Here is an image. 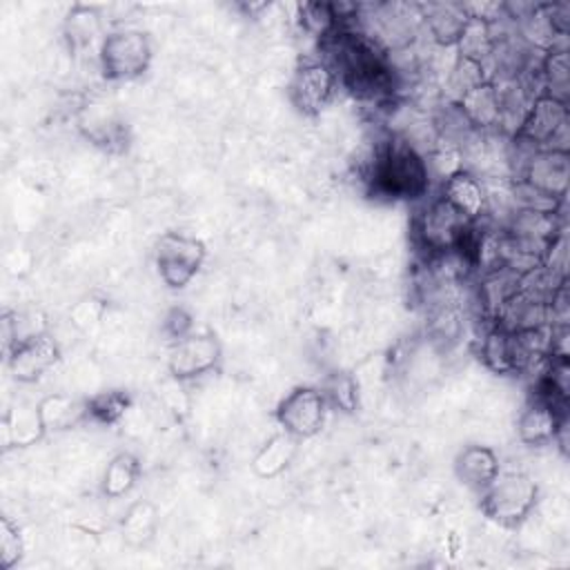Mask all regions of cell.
<instances>
[{
  "instance_id": "1",
  "label": "cell",
  "mask_w": 570,
  "mask_h": 570,
  "mask_svg": "<svg viewBox=\"0 0 570 570\" xmlns=\"http://www.w3.org/2000/svg\"><path fill=\"white\" fill-rule=\"evenodd\" d=\"M365 180L370 187L390 198H421L430 189V174L421 151L405 138L387 131L365 163Z\"/></svg>"
},
{
  "instance_id": "2",
  "label": "cell",
  "mask_w": 570,
  "mask_h": 570,
  "mask_svg": "<svg viewBox=\"0 0 570 570\" xmlns=\"http://www.w3.org/2000/svg\"><path fill=\"white\" fill-rule=\"evenodd\" d=\"M474 223L456 212L441 194L423 200L412 218V236L425 256L459 252Z\"/></svg>"
},
{
  "instance_id": "3",
  "label": "cell",
  "mask_w": 570,
  "mask_h": 570,
  "mask_svg": "<svg viewBox=\"0 0 570 570\" xmlns=\"http://www.w3.org/2000/svg\"><path fill=\"white\" fill-rule=\"evenodd\" d=\"M539 501V485L523 470H499L492 483L481 492V510L501 525H519Z\"/></svg>"
},
{
  "instance_id": "4",
  "label": "cell",
  "mask_w": 570,
  "mask_h": 570,
  "mask_svg": "<svg viewBox=\"0 0 570 570\" xmlns=\"http://www.w3.org/2000/svg\"><path fill=\"white\" fill-rule=\"evenodd\" d=\"M96 58L107 80L127 82L140 78L149 69L154 49L149 36L142 29L120 27L102 36Z\"/></svg>"
},
{
  "instance_id": "5",
  "label": "cell",
  "mask_w": 570,
  "mask_h": 570,
  "mask_svg": "<svg viewBox=\"0 0 570 570\" xmlns=\"http://www.w3.org/2000/svg\"><path fill=\"white\" fill-rule=\"evenodd\" d=\"M207 258L205 243L183 232H165L154 245V263L160 281L171 289H183L191 283Z\"/></svg>"
},
{
  "instance_id": "6",
  "label": "cell",
  "mask_w": 570,
  "mask_h": 570,
  "mask_svg": "<svg viewBox=\"0 0 570 570\" xmlns=\"http://www.w3.org/2000/svg\"><path fill=\"white\" fill-rule=\"evenodd\" d=\"M327 414H330V405L321 387L316 385L294 387L278 401L274 410V419L278 428L298 441L316 436L325 428Z\"/></svg>"
},
{
  "instance_id": "7",
  "label": "cell",
  "mask_w": 570,
  "mask_h": 570,
  "mask_svg": "<svg viewBox=\"0 0 570 570\" xmlns=\"http://www.w3.org/2000/svg\"><path fill=\"white\" fill-rule=\"evenodd\" d=\"M223 347L212 332H189L171 341L167 352V372L174 381H194L220 365Z\"/></svg>"
},
{
  "instance_id": "8",
  "label": "cell",
  "mask_w": 570,
  "mask_h": 570,
  "mask_svg": "<svg viewBox=\"0 0 570 570\" xmlns=\"http://www.w3.org/2000/svg\"><path fill=\"white\" fill-rule=\"evenodd\" d=\"M338 78L334 69L318 60H303L287 82V96L292 107L303 116H318L334 98Z\"/></svg>"
},
{
  "instance_id": "9",
  "label": "cell",
  "mask_w": 570,
  "mask_h": 570,
  "mask_svg": "<svg viewBox=\"0 0 570 570\" xmlns=\"http://www.w3.org/2000/svg\"><path fill=\"white\" fill-rule=\"evenodd\" d=\"M514 136L528 140L537 149L568 151V142H570L568 105L552 100L548 96H539L532 102L521 129Z\"/></svg>"
},
{
  "instance_id": "10",
  "label": "cell",
  "mask_w": 570,
  "mask_h": 570,
  "mask_svg": "<svg viewBox=\"0 0 570 570\" xmlns=\"http://www.w3.org/2000/svg\"><path fill=\"white\" fill-rule=\"evenodd\" d=\"M517 180L550 198L566 200L570 185V154L559 149H537Z\"/></svg>"
},
{
  "instance_id": "11",
  "label": "cell",
  "mask_w": 570,
  "mask_h": 570,
  "mask_svg": "<svg viewBox=\"0 0 570 570\" xmlns=\"http://www.w3.org/2000/svg\"><path fill=\"white\" fill-rule=\"evenodd\" d=\"M563 403L550 401L541 394H532L517 416V436L521 443L539 448L550 445L561 421L568 416Z\"/></svg>"
},
{
  "instance_id": "12",
  "label": "cell",
  "mask_w": 570,
  "mask_h": 570,
  "mask_svg": "<svg viewBox=\"0 0 570 570\" xmlns=\"http://www.w3.org/2000/svg\"><path fill=\"white\" fill-rule=\"evenodd\" d=\"M60 358V343L47 332L31 341H24L13 347V352L4 358L11 376L18 383H36L40 381Z\"/></svg>"
},
{
  "instance_id": "13",
  "label": "cell",
  "mask_w": 570,
  "mask_h": 570,
  "mask_svg": "<svg viewBox=\"0 0 570 570\" xmlns=\"http://www.w3.org/2000/svg\"><path fill=\"white\" fill-rule=\"evenodd\" d=\"M439 194L468 220H483L488 214V185L481 176L461 169L441 183Z\"/></svg>"
},
{
  "instance_id": "14",
  "label": "cell",
  "mask_w": 570,
  "mask_h": 570,
  "mask_svg": "<svg viewBox=\"0 0 570 570\" xmlns=\"http://www.w3.org/2000/svg\"><path fill=\"white\" fill-rule=\"evenodd\" d=\"M421 29L428 33L434 47L454 49L465 22L470 16L463 9V2H428L419 4Z\"/></svg>"
},
{
  "instance_id": "15",
  "label": "cell",
  "mask_w": 570,
  "mask_h": 570,
  "mask_svg": "<svg viewBox=\"0 0 570 570\" xmlns=\"http://www.w3.org/2000/svg\"><path fill=\"white\" fill-rule=\"evenodd\" d=\"M454 476L472 492H483L492 479L499 474L501 463L492 448L481 443H470L461 448L454 456Z\"/></svg>"
},
{
  "instance_id": "16",
  "label": "cell",
  "mask_w": 570,
  "mask_h": 570,
  "mask_svg": "<svg viewBox=\"0 0 570 570\" xmlns=\"http://www.w3.org/2000/svg\"><path fill=\"white\" fill-rule=\"evenodd\" d=\"M454 105L461 109L465 120L476 131H499L501 105H499V94H497V87L492 80L476 85Z\"/></svg>"
},
{
  "instance_id": "17",
  "label": "cell",
  "mask_w": 570,
  "mask_h": 570,
  "mask_svg": "<svg viewBox=\"0 0 570 570\" xmlns=\"http://www.w3.org/2000/svg\"><path fill=\"white\" fill-rule=\"evenodd\" d=\"M0 432L2 450L33 445L47 434L38 414V405H16L7 410L0 421Z\"/></svg>"
},
{
  "instance_id": "18",
  "label": "cell",
  "mask_w": 570,
  "mask_h": 570,
  "mask_svg": "<svg viewBox=\"0 0 570 570\" xmlns=\"http://www.w3.org/2000/svg\"><path fill=\"white\" fill-rule=\"evenodd\" d=\"M298 452V439L285 430L272 434L252 456V470L261 479H274L283 474Z\"/></svg>"
},
{
  "instance_id": "19",
  "label": "cell",
  "mask_w": 570,
  "mask_h": 570,
  "mask_svg": "<svg viewBox=\"0 0 570 570\" xmlns=\"http://www.w3.org/2000/svg\"><path fill=\"white\" fill-rule=\"evenodd\" d=\"M38 414L42 421L45 432H65L76 428L87 414V401H78L69 394L51 392L42 396L38 403Z\"/></svg>"
},
{
  "instance_id": "20",
  "label": "cell",
  "mask_w": 570,
  "mask_h": 570,
  "mask_svg": "<svg viewBox=\"0 0 570 570\" xmlns=\"http://www.w3.org/2000/svg\"><path fill=\"white\" fill-rule=\"evenodd\" d=\"M539 85L541 96L559 100L568 105L570 98V62H568V47L550 49L539 60Z\"/></svg>"
},
{
  "instance_id": "21",
  "label": "cell",
  "mask_w": 570,
  "mask_h": 570,
  "mask_svg": "<svg viewBox=\"0 0 570 570\" xmlns=\"http://www.w3.org/2000/svg\"><path fill=\"white\" fill-rule=\"evenodd\" d=\"M479 356L483 365L494 374H517L512 332L499 325H488L483 330L479 338Z\"/></svg>"
},
{
  "instance_id": "22",
  "label": "cell",
  "mask_w": 570,
  "mask_h": 570,
  "mask_svg": "<svg viewBox=\"0 0 570 570\" xmlns=\"http://www.w3.org/2000/svg\"><path fill=\"white\" fill-rule=\"evenodd\" d=\"M140 476V463L131 452H118L109 459L102 472L100 492L107 499H120L134 490Z\"/></svg>"
},
{
  "instance_id": "23",
  "label": "cell",
  "mask_w": 570,
  "mask_h": 570,
  "mask_svg": "<svg viewBox=\"0 0 570 570\" xmlns=\"http://www.w3.org/2000/svg\"><path fill=\"white\" fill-rule=\"evenodd\" d=\"M485 80H490V76H488L483 62L456 56L443 78L445 102H459L470 89H474L476 85H481Z\"/></svg>"
},
{
  "instance_id": "24",
  "label": "cell",
  "mask_w": 570,
  "mask_h": 570,
  "mask_svg": "<svg viewBox=\"0 0 570 570\" xmlns=\"http://www.w3.org/2000/svg\"><path fill=\"white\" fill-rule=\"evenodd\" d=\"M156 528H158V510L151 501L131 503L120 521L122 539L136 548L149 543L156 534Z\"/></svg>"
},
{
  "instance_id": "25",
  "label": "cell",
  "mask_w": 570,
  "mask_h": 570,
  "mask_svg": "<svg viewBox=\"0 0 570 570\" xmlns=\"http://www.w3.org/2000/svg\"><path fill=\"white\" fill-rule=\"evenodd\" d=\"M494 45L497 40L492 33V24L479 18H470L454 45V53L485 65L494 51Z\"/></svg>"
},
{
  "instance_id": "26",
  "label": "cell",
  "mask_w": 570,
  "mask_h": 570,
  "mask_svg": "<svg viewBox=\"0 0 570 570\" xmlns=\"http://www.w3.org/2000/svg\"><path fill=\"white\" fill-rule=\"evenodd\" d=\"M318 387L330 407H334L343 414L356 412L361 394H358V383H356L354 374H350L345 370H334V372L325 374V379L321 381Z\"/></svg>"
},
{
  "instance_id": "27",
  "label": "cell",
  "mask_w": 570,
  "mask_h": 570,
  "mask_svg": "<svg viewBox=\"0 0 570 570\" xmlns=\"http://www.w3.org/2000/svg\"><path fill=\"white\" fill-rule=\"evenodd\" d=\"M102 18L94 7L73 4L65 16V38L73 49H82L100 38ZM102 40V38H100Z\"/></svg>"
},
{
  "instance_id": "28",
  "label": "cell",
  "mask_w": 570,
  "mask_h": 570,
  "mask_svg": "<svg viewBox=\"0 0 570 570\" xmlns=\"http://www.w3.org/2000/svg\"><path fill=\"white\" fill-rule=\"evenodd\" d=\"M129 394L122 390H107V392H98L87 401V414L91 419H96L98 423H116L118 419L125 416V412L129 410Z\"/></svg>"
},
{
  "instance_id": "29",
  "label": "cell",
  "mask_w": 570,
  "mask_h": 570,
  "mask_svg": "<svg viewBox=\"0 0 570 570\" xmlns=\"http://www.w3.org/2000/svg\"><path fill=\"white\" fill-rule=\"evenodd\" d=\"M298 18H301L303 29L309 36H316L318 40H323L338 27L332 2H303L298 7Z\"/></svg>"
},
{
  "instance_id": "30",
  "label": "cell",
  "mask_w": 570,
  "mask_h": 570,
  "mask_svg": "<svg viewBox=\"0 0 570 570\" xmlns=\"http://www.w3.org/2000/svg\"><path fill=\"white\" fill-rule=\"evenodd\" d=\"M24 552V541L18 525L9 519H0V570H11Z\"/></svg>"
},
{
  "instance_id": "31",
  "label": "cell",
  "mask_w": 570,
  "mask_h": 570,
  "mask_svg": "<svg viewBox=\"0 0 570 570\" xmlns=\"http://www.w3.org/2000/svg\"><path fill=\"white\" fill-rule=\"evenodd\" d=\"M163 327H165V332L169 334L171 341L183 338V336H187L191 332V316L187 314V309L174 307V309L167 312V316L163 321Z\"/></svg>"
}]
</instances>
